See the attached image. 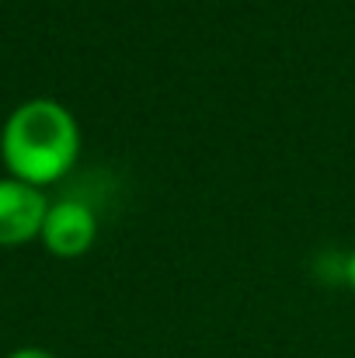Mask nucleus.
I'll use <instances>...</instances> for the list:
<instances>
[{
  "instance_id": "obj_5",
  "label": "nucleus",
  "mask_w": 355,
  "mask_h": 358,
  "mask_svg": "<svg viewBox=\"0 0 355 358\" xmlns=\"http://www.w3.org/2000/svg\"><path fill=\"white\" fill-rule=\"evenodd\" d=\"M345 278H349V285H352V292H355V250L349 254V264H345Z\"/></svg>"
},
{
  "instance_id": "obj_2",
  "label": "nucleus",
  "mask_w": 355,
  "mask_h": 358,
  "mask_svg": "<svg viewBox=\"0 0 355 358\" xmlns=\"http://www.w3.org/2000/svg\"><path fill=\"white\" fill-rule=\"evenodd\" d=\"M46 213L49 202L35 185L21 178H0V243H21L42 234Z\"/></svg>"
},
{
  "instance_id": "obj_3",
  "label": "nucleus",
  "mask_w": 355,
  "mask_h": 358,
  "mask_svg": "<svg viewBox=\"0 0 355 358\" xmlns=\"http://www.w3.org/2000/svg\"><path fill=\"white\" fill-rule=\"evenodd\" d=\"M98 234V220L91 213V206L84 202H74V199H63V202H53L49 213H46V223H42V240L53 254L60 257H77L84 254Z\"/></svg>"
},
{
  "instance_id": "obj_1",
  "label": "nucleus",
  "mask_w": 355,
  "mask_h": 358,
  "mask_svg": "<svg viewBox=\"0 0 355 358\" xmlns=\"http://www.w3.org/2000/svg\"><path fill=\"white\" fill-rule=\"evenodd\" d=\"M81 150L77 119L53 98H32L11 112L0 132V153L14 178L28 185L56 181L70 171Z\"/></svg>"
},
{
  "instance_id": "obj_4",
  "label": "nucleus",
  "mask_w": 355,
  "mask_h": 358,
  "mask_svg": "<svg viewBox=\"0 0 355 358\" xmlns=\"http://www.w3.org/2000/svg\"><path fill=\"white\" fill-rule=\"evenodd\" d=\"M7 358H56V355L46 352V348H18V352H11Z\"/></svg>"
}]
</instances>
